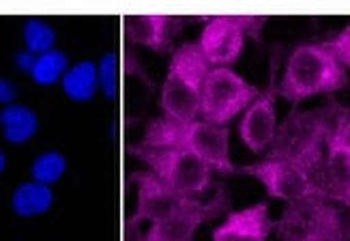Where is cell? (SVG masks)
Listing matches in <instances>:
<instances>
[{
    "instance_id": "6da1fadb",
    "label": "cell",
    "mask_w": 350,
    "mask_h": 241,
    "mask_svg": "<svg viewBox=\"0 0 350 241\" xmlns=\"http://www.w3.org/2000/svg\"><path fill=\"white\" fill-rule=\"evenodd\" d=\"M148 149H178L200 157L219 175H234L237 168L230 160V129L215 125L204 118L172 120L157 118L150 123L144 144Z\"/></svg>"
},
{
    "instance_id": "7a4b0ae2",
    "label": "cell",
    "mask_w": 350,
    "mask_h": 241,
    "mask_svg": "<svg viewBox=\"0 0 350 241\" xmlns=\"http://www.w3.org/2000/svg\"><path fill=\"white\" fill-rule=\"evenodd\" d=\"M348 84V71L323 43H301L286 60L278 93L293 105L316 95H329Z\"/></svg>"
},
{
    "instance_id": "3957f363",
    "label": "cell",
    "mask_w": 350,
    "mask_h": 241,
    "mask_svg": "<svg viewBox=\"0 0 350 241\" xmlns=\"http://www.w3.org/2000/svg\"><path fill=\"white\" fill-rule=\"evenodd\" d=\"M208 71L211 67L204 60L198 41L178 45L170 58V67L161 86V110L165 118H200V95Z\"/></svg>"
},
{
    "instance_id": "277c9868",
    "label": "cell",
    "mask_w": 350,
    "mask_h": 241,
    "mask_svg": "<svg viewBox=\"0 0 350 241\" xmlns=\"http://www.w3.org/2000/svg\"><path fill=\"white\" fill-rule=\"evenodd\" d=\"M275 231L282 241H344L346 222L331 201L308 199L288 205Z\"/></svg>"
},
{
    "instance_id": "5b68a950",
    "label": "cell",
    "mask_w": 350,
    "mask_h": 241,
    "mask_svg": "<svg viewBox=\"0 0 350 241\" xmlns=\"http://www.w3.org/2000/svg\"><path fill=\"white\" fill-rule=\"evenodd\" d=\"M260 93V88L250 84L232 67H211L200 95V118L228 125L245 112Z\"/></svg>"
},
{
    "instance_id": "8992f818",
    "label": "cell",
    "mask_w": 350,
    "mask_h": 241,
    "mask_svg": "<svg viewBox=\"0 0 350 241\" xmlns=\"http://www.w3.org/2000/svg\"><path fill=\"white\" fill-rule=\"evenodd\" d=\"M138 155L148 164V168L157 175L165 186L174 190L183 199L202 196L213 181V170L206 162L196 157L187 151L178 149H138Z\"/></svg>"
},
{
    "instance_id": "52a82bcc",
    "label": "cell",
    "mask_w": 350,
    "mask_h": 241,
    "mask_svg": "<svg viewBox=\"0 0 350 241\" xmlns=\"http://www.w3.org/2000/svg\"><path fill=\"white\" fill-rule=\"evenodd\" d=\"M243 173L260 181L271 199L284 201L288 205L308 199H323L301 166L291 160L267 157L258 164L245 166Z\"/></svg>"
},
{
    "instance_id": "ba28073f",
    "label": "cell",
    "mask_w": 350,
    "mask_h": 241,
    "mask_svg": "<svg viewBox=\"0 0 350 241\" xmlns=\"http://www.w3.org/2000/svg\"><path fill=\"white\" fill-rule=\"evenodd\" d=\"M245 37L243 15H217L206 18L198 45L208 67H232L245 48Z\"/></svg>"
},
{
    "instance_id": "9c48e42d",
    "label": "cell",
    "mask_w": 350,
    "mask_h": 241,
    "mask_svg": "<svg viewBox=\"0 0 350 241\" xmlns=\"http://www.w3.org/2000/svg\"><path fill=\"white\" fill-rule=\"evenodd\" d=\"M224 207H226L224 196H215L208 203L187 201L174 214L150 226V231L142 241H191L196 231L202 224L211 222L213 218H217Z\"/></svg>"
},
{
    "instance_id": "30bf717a",
    "label": "cell",
    "mask_w": 350,
    "mask_h": 241,
    "mask_svg": "<svg viewBox=\"0 0 350 241\" xmlns=\"http://www.w3.org/2000/svg\"><path fill=\"white\" fill-rule=\"evenodd\" d=\"M278 90L267 88L243 112L239 123V138L252 153H265L278 136Z\"/></svg>"
},
{
    "instance_id": "8fae6325",
    "label": "cell",
    "mask_w": 350,
    "mask_h": 241,
    "mask_svg": "<svg viewBox=\"0 0 350 241\" xmlns=\"http://www.w3.org/2000/svg\"><path fill=\"white\" fill-rule=\"evenodd\" d=\"M135 183H138V211H135L133 224L138 222H159L174 214L187 201L196 199H183L174 190H170L163 181L153 173H138L135 175Z\"/></svg>"
},
{
    "instance_id": "7c38bea8",
    "label": "cell",
    "mask_w": 350,
    "mask_h": 241,
    "mask_svg": "<svg viewBox=\"0 0 350 241\" xmlns=\"http://www.w3.org/2000/svg\"><path fill=\"white\" fill-rule=\"evenodd\" d=\"M269 205L256 203L252 207L232 211L215 231L213 241H267L273 231Z\"/></svg>"
},
{
    "instance_id": "4fadbf2b",
    "label": "cell",
    "mask_w": 350,
    "mask_h": 241,
    "mask_svg": "<svg viewBox=\"0 0 350 241\" xmlns=\"http://www.w3.org/2000/svg\"><path fill=\"white\" fill-rule=\"evenodd\" d=\"M327 188L329 201L350 207V147L333 131L327 140Z\"/></svg>"
},
{
    "instance_id": "5bb4252c",
    "label": "cell",
    "mask_w": 350,
    "mask_h": 241,
    "mask_svg": "<svg viewBox=\"0 0 350 241\" xmlns=\"http://www.w3.org/2000/svg\"><path fill=\"white\" fill-rule=\"evenodd\" d=\"M172 22L174 18L170 15H129L123 28L133 43L146 45L155 52H165L172 39Z\"/></svg>"
},
{
    "instance_id": "9a60e30c",
    "label": "cell",
    "mask_w": 350,
    "mask_h": 241,
    "mask_svg": "<svg viewBox=\"0 0 350 241\" xmlns=\"http://www.w3.org/2000/svg\"><path fill=\"white\" fill-rule=\"evenodd\" d=\"M52 203H54V194H52L50 186L37 183V181L18 186V190L13 192V199H11L13 211L22 218L48 214Z\"/></svg>"
},
{
    "instance_id": "2e32d148",
    "label": "cell",
    "mask_w": 350,
    "mask_h": 241,
    "mask_svg": "<svg viewBox=\"0 0 350 241\" xmlns=\"http://www.w3.org/2000/svg\"><path fill=\"white\" fill-rule=\"evenodd\" d=\"M0 125H3V134L11 144H24L35 136L39 120L37 114L26 105L11 103L0 112Z\"/></svg>"
},
{
    "instance_id": "e0dca14e",
    "label": "cell",
    "mask_w": 350,
    "mask_h": 241,
    "mask_svg": "<svg viewBox=\"0 0 350 241\" xmlns=\"http://www.w3.org/2000/svg\"><path fill=\"white\" fill-rule=\"evenodd\" d=\"M99 88V69L93 60H82L71 67L63 78V90L75 101L93 99Z\"/></svg>"
},
{
    "instance_id": "ac0fdd59",
    "label": "cell",
    "mask_w": 350,
    "mask_h": 241,
    "mask_svg": "<svg viewBox=\"0 0 350 241\" xmlns=\"http://www.w3.org/2000/svg\"><path fill=\"white\" fill-rule=\"evenodd\" d=\"M69 71V60L67 54L60 50H50L41 56H37V63L30 71L33 80L41 86H50L58 82L60 78H65V73Z\"/></svg>"
},
{
    "instance_id": "d6986e66",
    "label": "cell",
    "mask_w": 350,
    "mask_h": 241,
    "mask_svg": "<svg viewBox=\"0 0 350 241\" xmlns=\"http://www.w3.org/2000/svg\"><path fill=\"white\" fill-rule=\"evenodd\" d=\"M65 170H67V162L63 153H58V151L41 153L33 164V177L37 183H43V186L58 183V181L63 179Z\"/></svg>"
},
{
    "instance_id": "ffe728a7",
    "label": "cell",
    "mask_w": 350,
    "mask_h": 241,
    "mask_svg": "<svg viewBox=\"0 0 350 241\" xmlns=\"http://www.w3.org/2000/svg\"><path fill=\"white\" fill-rule=\"evenodd\" d=\"M24 41H26L28 52L41 56V54L50 52L54 48L56 33H54V28L48 22H43V20H28L24 24Z\"/></svg>"
},
{
    "instance_id": "44dd1931",
    "label": "cell",
    "mask_w": 350,
    "mask_h": 241,
    "mask_svg": "<svg viewBox=\"0 0 350 241\" xmlns=\"http://www.w3.org/2000/svg\"><path fill=\"white\" fill-rule=\"evenodd\" d=\"M99 69V88L108 99H116L118 95V58L114 52L103 54L101 63L97 65Z\"/></svg>"
},
{
    "instance_id": "7402d4cb",
    "label": "cell",
    "mask_w": 350,
    "mask_h": 241,
    "mask_svg": "<svg viewBox=\"0 0 350 241\" xmlns=\"http://www.w3.org/2000/svg\"><path fill=\"white\" fill-rule=\"evenodd\" d=\"M325 45L338 56V60L346 67V71H350V22L340 30L336 37L325 41Z\"/></svg>"
},
{
    "instance_id": "603a6c76",
    "label": "cell",
    "mask_w": 350,
    "mask_h": 241,
    "mask_svg": "<svg viewBox=\"0 0 350 241\" xmlns=\"http://www.w3.org/2000/svg\"><path fill=\"white\" fill-rule=\"evenodd\" d=\"M333 134L342 138L350 147V110H344L336 116V125H333Z\"/></svg>"
},
{
    "instance_id": "cb8c5ba5",
    "label": "cell",
    "mask_w": 350,
    "mask_h": 241,
    "mask_svg": "<svg viewBox=\"0 0 350 241\" xmlns=\"http://www.w3.org/2000/svg\"><path fill=\"white\" fill-rule=\"evenodd\" d=\"M35 63H37V54H33V52H28V50H24V52H18L15 54V65H18L22 71H33V67H35Z\"/></svg>"
},
{
    "instance_id": "d4e9b609",
    "label": "cell",
    "mask_w": 350,
    "mask_h": 241,
    "mask_svg": "<svg viewBox=\"0 0 350 241\" xmlns=\"http://www.w3.org/2000/svg\"><path fill=\"white\" fill-rule=\"evenodd\" d=\"M13 99H15V86H13V82L0 78V103L11 105Z\"/></svg>"
},
{
    "instance_id": "484cf974",
    "label": "cell",
    "mask_w": 350,
    "mask_h": 241,
    "mask_svg": "<svg viewBox=\"0 0 350 241\" xmlns=\"http://www.w3.org/2000/svg\"><path fill=\"white\" fill-rule=\"evenodd\" d=\"M5 166H7V160H5V153H3V151H0V173L5 170Z\"/></svg>"
}]
</instances>
